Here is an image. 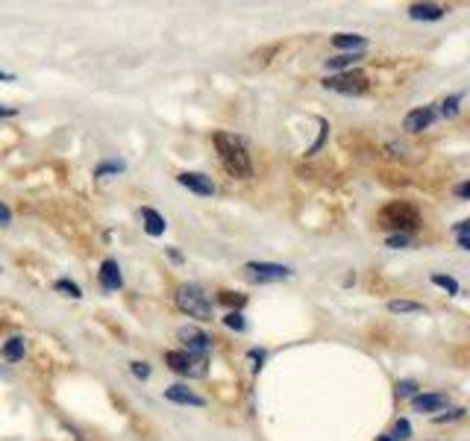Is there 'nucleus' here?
Listing matches in <instances>:
<instances>
[{
    "instance_id": "obj_1",
    "label": "nucleus",
    "mask_w": 470,
    "mask_h": 441,
    "mask_svg": "<svg viewBox=\"0 0 470 441\" xmlns=\"http://www.w3.org/2000/svg\"><path fill=\"white\" fill-rule=\"evenodd\" d=\"M212 141H215L217 159H221V165L227 168V174L239 177V179H250V177H253V159H250L247 144H244L239 136H232V133H215Z\"/></svg>"
},
{
    "instance_id": "obj_2",
    "label": "nucleus",
    "mask_w": 470,
    "mask_h": 441,
    "mask_svg": "<svg viewBox=\"0 0 470 441\" xmlns=\"http://www.w3.org/2000/svg\"><path fill=\"white\" fill-rule=\"evenodd\" d=\"M421 209H417L414 203L409 200H391L388 206L379 209L376 215V226H382V230L388 233H406L412 236L414 230H421Z\"/></svg>"
},
{
    "instance_id": "obj_3",
    "label": "nucleus",
    "mask_w": 470,
    "mask_h": 441,
    "mask_svg": "<svg viewBox=\"0 0 470 441\" xmlns=\"http://www.w3.org/2000/svg\"><path fill=\"white\" fill-rule=\"evenodd\" d=\"M174 300L177 306L186 312L189 318H197V321H212V300H209V294L200 288L197 283H182L177 286V294H174Z\"/></svg>"
},
{
    "instance_id": "obj_4",
    "label": "nucleus",
    "mask_w": 470,
    "mask_h": 441,
    "mask_svg": "<svg viewBox=\"0 0 470 441\" xmlns=\"http://www.w3.org/2000/svg\"><path fill=\"white\" fill-rule=\"evenodd\" d=\"M165 365L171 368L179 377H189V380H203L209 373V359L203 356H191L186 350H167L165 353Z\"/></svg>"
},
{
    "instance_id": "obj_5",
    "label": "nucleus",
    "mask_w": 470,
    "mask_h": 441,
    "mask_svg": "<svg viewBox=\"0 0 470 441\" xmlns=\"http://www.w3.org/2000/svg\"><path fill=\"white\" fill-rule=\"evenodd\" d=\"M367 77L362 74V71H341V74H332V77H326L324 79V89H329V91H338V94H347V97H359V94H364L367 91Z\"/></svg>"
},
{
    "instance_id": "obj_6",
    "label": "nucleus",
    "mask_w": 470,
    "mask_h": 441,
    "mask_svg": "<svg viewBox=\"0 0 470 441\" xmlns=\"http://www.w3.org/2000/svg\"><path fill=\"white\" fill-rule=\"evenodd\" d=\"M294 271L288 265H277V262H247L244 265V276L250 283H279L288 280Z\"/></svg>"
},
{
    "instance_id": "obj_7",
    "label": "nucleus",
    "mask_w": 470,
    "mask_h": 441,
    "mask_svg": "<svg viewBox=\"0 0 470 441\" xmlns=\"http://www.w3.org/2000/svg\"><path fill=\"white\" fill-rule=\"evenodd\" d=\"M177 338L186 345V353H191V356H203L206 359V353L212 347V338L203 330H197V326H179Z\"/></svg>"
},
{
    "instance_id": "obj_8",
    "label": "nucleus",
    "mask_w": 470,
    "mask_h": 441,
    "mask_svg": "<svg viewBox=\"0 0 470 441\" xmlns=\"http://www.w3.org/2000/svg\"><path fill=\"white\" fill-rule=\"evenodd\" d=\"M177 183L182 188L200 194V198H212V194H215V183H212L206 174H200V171H182V174H177Z\"/></svg>"
},
{
    "instance_id": "obj_9",
    "label": "nucleus",
    "mask_w": 470,
    "mask_h": 441,
    "mask_svg": "<svg viewBox=\"0 0 470 441\" xmlns=\"http://www.w3.org/2000/svg\"><path fill=\"white\" fill-rule=\"evenodd\" d=\"M432 121H435V106H417V109L409 112L406 118H402V129L412 133V136H417V133H424V129H429Z\"/></svg>"
},
{
    "instance_id": "obj_10",
    "label": "nucleus",
    "mask_w": 470,
    "mask_h": 441,
    "mask_svg": "<svg viewBox=\"0 0 470 441\" xmlns=\"http://www.w3.org/2000/svg\"><path fill=\"white\" fill-rule=\"evenodd\" d=\"M97 280H100V288H103V291H118L124 286V274H121L118 259H103V262H100Z\"/></svg>"
},
{
    "instance_id": "obj_11",
    "label": "nucleus",
    "mask_w": 470,
    "mask_h": 441,
    "mask_svg": "<svg viewBox=\"0 0 470 441\" xmlns=\"http://www.w3.org/2000/svg\"><path fill=\"white\" fill-rule=\"evenodd\" d=\"M450 406V395H441V391H435V395H414L412 397V409L414 412H438V409H447Z\"/></svg>"
},
{
    "instance_id": "obj_12",
    "label": "nucleus",
    "mask_w": 470,
    "mask_h": 441,
    "mask_svg": "<svg viewBox=\"0 0 470 441\" xmlns=\"http://www.w3.org/2000/svg\"><path fill=\"white\" fill-rule=\"evenodd\" d=\"M165 400L179 403V406H206V400L200 395H194L189 385H167L165 388Z\"/></svg>"
},
{
    "instance_id": "obj_13",
    "label": "nucleus",
    "mask_w": 470,
    "mask_h": 441,
    "mask_svg": "<svg viewBox=\"0 0 470 441\" xmlns=\"http://www.w3.org/2000/svg\"><path fill=\"white\" fill-rule=\"evenodd\" d=\"M444 12L447 9L441 4H412L409 6V18L412 21H441Z\"/></svg>"
},
{
    "instance_id": "obj_14",
    "label": "nucleus",
    "mask_w": 470,
    "mask_h": 441,
    "mask_svg": "<svg viewBox=\"0 0 470 441\" xmlns=\"http://www.w3.org/2000/svg\"><path fill=\"white\" fill-rule=\"evenodd\" d=\"M141 224H144V233H147L150 238H159V236H165V230H167V221L159 215L156 209H150V206L141 209Z\"/></svg>"
},
{
    "instance_id": "obj_15",
    "label": "nucleus",
    "mask_w": 470,
    "mask_h": 441,
    "mask_svg": "<svg viewBox=\"0 0 470 441\" xmlns=\"http://www.w3.org/2000/svg\"><path fill=\"white\" fill-rule=\"evenodd\" d=\"M332 44L338 47V51H347V53H362L367 47V39L356 36V32H338V36H332Z\"/></svg>"
},
{
    "instance_id": "obj_16",
    "label": "nucleus",
    "mask_w": 470,
    "mask_h": 441,
    "mask_svg": "<svg viewBox=\"0 0 470 441\" xmlns=\"http://www.w3.org/2000/svg\"><path fill=\"white\" fill-rule=\"evenodd\" d=\"M24 350H27V341L21 335H12L4 347H0V356L6 359V362H21L24 359Z\"/></svg>"
},
{
    "instance_id": "obj_17",
    "label": "nucleus",
    "mask_w": 470,
    "mask_h": 441,
    "mask_svg": "<svg viewBox=\"0 0 470 441\" xmlns=\"http://www.w3.org/2000/svg\"><path fill=\"white\" fill-rule=\"evenodd\" d=\"M388 312H394V315H426L429 309L424 303H414V300H391Z\"/></svg>"
},
{
    "instance_id": "obj_18",
    "label": "nucleus",
    "mask_w": 470,
    "mask_h": 441,
    "mask_svg": "<svg viewBox=\"0 0 470 441\" xmlns=\"http://www.w3.org/2000/svg\"><path fill=\"white\" fill-rule=\"evenodd\" d=\"M359 59H362V53H338V56L326 59L324 65H326V71H350Z\"/></svg>"
},
{
    "instance_id": "obj_19",
    "label": "nucleus",
    "mask_w": 470,
    "mask_h": 441,
    "mask_svg": "<svg viewBox=\"0 0 470 441\" xmlns=\"http://www.w3.org/2000/svg\"><path fill=\"white\" fill-rule=\"evenodd\" d=\"M217 303H224L229 312H241L247 306V294H239V291H217Z\"/></svg>"
},
{
    "instance_id": "obj_20",
    "label": "nucleus",
    "mask_w": 470,
    "mask_h": 441,
    "mask_svg": "<svg viewBox=\"0 0 470 441\" xmlns=\"http://www.w3.org/2000/svg\"><path fill=\"white\" fill-rule=\"evenodd\" d=\"M127 171V162L121 159H109V162H100V165L94 168V179H106V177H118V174H124Z\"/></svg>"
},
{
    "instance_id": "obj_21",
    "label": "nucleus",
    "mask_w": 470,
    "mask_h": 441,
    "mask_svg": "<svg viewBox=\"0 0 470 441\" xmlns=\"http://www.w3.org/2000/svg\"><path fill=\"white\" fill-rule=\"evenodd\" d=\"M432 283L438 286V288H444L447 294H459L462 291L459 280H456V276H450V274H432Z\"/></svg>"
},
{
    "instance_id": "obj_22",
    "label": "nucleus",
    "mask_w": 470,
    "mask_h": 441,
    "mask_svg": "<svg viewBox=\"0 0 470 441\" xmlns=\"http://www.w3.org/2000/svg\"><path fill=\"white\" fill-rule=\"evenodd\" d=\"M464 101V94L459 91V94H450V97H444L441 101V115L444 118H456L459 115V103Z\"/></svg>"
},
{
    "instance_id": "obj_23",
    "label": "nucleus",
    "mask_w": 470,
    "mask_h": 441,
    "mask_svg": "<svg viewBox=\"0 0 470 441\" xmlns=\"http://www.w3.org/2000/svg\"><path fill=\"white\" fill-rule=\"evenodd\" d=\"M53 288H56V291H62L65 298H71V300H80V298H82V288H80L74 280H56V283H53Z\"/></svg>"
},
{
    "instance_id": "obj_24",
    "label": "nucleus",
    "mask_w": 470,
    "mask_h": 441,
    "mask_svg": "<svg viewBox=\"0 0 470 441\" xmlns=\"http://www.w3.org/2000/svg\"><path fill=\"white\" fill-rule=\"evenodd\" d=\"M388 435H391V441H406V438L412 435V423H409V418H397L394 430H391Z\"/></svg>"
},
{
    "instance_id": "obj_25",
    "label": "nucleus",
    "mask_w": 470,
    "mask_h": 441,
    "mask_svg": "<svg viewBox=\"0 0 470 441\" xmlns=\"http://www.w3.org/2000/svg\"><path fill=\"white\" fill-rule=\"evenodd\" d=\"M224 326H229V330H235V333H244L247 330V321H244L241 312H227L224 315Z\"/></svg>"
},
{
    "instance_id": "obj_26",
    "label": "nucleus",
    "mask_w": 470,
    "mask_h": 441,
    "mask_svg": "<svg viewBox=\"0 0 470 441\" xmlns=\"http://www.w3.org/2000/svg\"><path fill=\"white\" fill-rule=\"evenodd\" d=\"M409 244H412V236H406V233H391L385 238V248H391V250H402V248H409Z\"/></svg>"
},
{
    "instance_id": "obj_27",
    "label": "nucleus",
    "mask_w": 470,
    "mask_h": 441,
    "mask_svg": "<svg viewBox=\"0 0 470 441\" xmlns=\"http://www.w3.org/2000/svg\"><path fill=\"white\" fill-rule=\"evenodd\" d=\"M464 406H456V409H450V412H444V415H435V423H450V421H462L464 418Z\"/></svg>"
},
{
    "instance_id": "obj_28",
    "label": "nucleus",
    "mask_w": 470,
    "mask_h": 441,
    "mask_svg": "<svg viewBox=\"0 0 470 441\" xmlns=\"http://www.w3.org/2000/svg\"><path fill=\"white\" fill-rule=\"evenodd\" d=\"M414 391H417V383L414 380H400L397 383V397H414Z\"/></svg>"
},
{
    "instance_id": "obj_29",
    "label": "nucleus",
    "mask_w": 470,
    "mask_h": 441,
    "mask_svg": "<svg viewBox=\"0 0 470 441\" xmlns=\"http://www.w3.org/2000/svg\"><path fill=\"white\" fill-rule=\"evenodd\" d=\"M317 124H321V136H317V141L312 144V151L309 153H317V151H321V147H324V141H326V133H329V124L321 118V121H317Z\"/></svg>"
},
{
    "instance_id": "obj_30",
    "label": "nucleus",
    "mask_w": 470,
    "mask_h": 441,
    "mask_svg": "<svg viewBox=\"0 0 470 441\" xmlns=\"http://www.w3.org/2000/svg\"><path fill=\"white\" fill-rule=\"evenodd\" d=\"M129 371L136 373L139 380H147V377H150V365H147V362H132V365H129Z\"/></svg>"
},
{
    "instance_id": "obj_31",
    "label": "nucleus",
    "mask_w": 470,
    "mask_h": 441,
    "mask_svg": "<svg viewBox=\"0 0 470 441\" xmlns=\"http://www.w3.org/2000/svg\"><path fill=\"white\" fill-rule=\"evenodd\" d=\"M9 224H12V212L4 200H0V226H9Z\"/></svg>"
},
{
    "instance_id": "obj_32",
    "label": "nucleus",
    "mask_w": 470,
    "mask_h": 441,
    "mask_svg": "<svg viewBox=\"0 0 470 441\" xmlns=\"http://www.w3.org/2000/svg\"><path fill=\"white\" fill-rule=\"evenodd\" d=\"M452 233H456V238H459V236H467V233H470V221H459L456 226H452Z\"/></svg>"
},
{
    "instance_id": "obj_33",
    "label": "nucleus",
    "mask_w": 470,
    "mask_h": 441,
    "mask_svg": "<svg viewBox=\"0 0 470 441\" xmlns=\"http://www.w3.org/2000/svg\"><path fill=\"white\" fill-rule=\"evenodd\" d=\"M467 194H470V183H459V186H456V198H459V200H467Z\"/></svg>"
},
{
    "instance_id": "obj_34",
    "label": "nucleus",
    "mask_w": 470,
    "mask_h": 441,
    "mask_svg": "<svg viewBox=\"0 0 470 441\" xmlns=\"http://www.w3.org/2000/svg\"><path fill=\"white\" fill-rule=\"evenodd\" d=\"M15 115H18V109H15V106H4V103H0V118H15Z\"/></svg>"
},
{
    "instance_id": "obj_35",
    "label": "nucleus",
    "mask_w": 470,
    "mask_h": 441,
    "mask_svg": "<svg viewBox=\"0 0 470 441\" xmlns=\"http://www.w3.org/2000/svg\"><path fill=\"white\" fill-rule=\"evenodd\" d=\"M459 248H462V250H470V236H459Z\"/></svg>"
},
{
    "instance_id": "obj_36",
    "label": "nucleus",
    "mask_w": 470,
    "mask_h": 441,
    "mask_svg": "<svg viewBox=\"0 0 470 441\" xmlns=\"http://www.w3.org/2000/svg\"><path fill=\"white\" fill-rule=\"evenodd\" d=\"M167 256H171V259H174V262H182V256H179V253H177L174 248H167Z\"/></svg>"
},
{
    "instance_id": "obj_37",
    "label": "nucleus",
    "mask_w": 470,
    "mask_h": 441,
    "mask_svg": "<svg viewBox=\"0 0 470 441\" xmlns=\"http://www.w3.org/2000/svg\"><path fill=\"white\" fill-rule=\"evenodd\" d=\"M0 79H4V83H12V79H15V74H9V71H0Z\"/></svg>"
},
{
    "instance_id": "obj_38",
    "label": "nucleus",
    "mask_w": 470,
    "mask_h": 441,
    "mask_svg": "<svg viewBox=\"0 0 470 441\" xmlns=\"http://www.w3.org/2000/svg\"><path fill=\"white\" fill-rule=\"evenodd\" d=\"M376 441H391V435H388V433H382V435H376Z\"/></svg>"
}]
</instances>
